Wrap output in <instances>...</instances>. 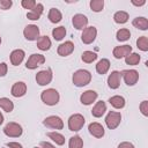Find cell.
I'll return each mask as SVG.
<instances>
[{"mask_svg": "<svg viewBox=\"0 0 148 148\" xmlns=\"http://www.w3.org/2000/svg\"><path fill=\"white\" fill-rule=\"evenodd\" d=\"M45 62V57L43 54H39V53H34L29 57L27 64H25V67L28 69H36L38 66L43 65Z\"/></svg>", "mask_w": 148, "mask_h": 148, "instance_id": "obj_7", "label": "cell"}, {"mask_svg": "<svg viewBox=\"0 0 148 148\" xmlns=\"http://www.w3.org/2000/svg\"><path fill=\"white\" fill-rule=\"evenodd\" d=\"M116 37H117V39H118L119 42H125V40L130 39V37H131V32H130L128 29L123 28V29H119V30L117 31Z\"/></svg>", "mask_w": 148, "mask_h": 148, "instance_id": "obj_34", "label": "cell"}, {"mask_svg": "<svg viewBox=\"0 0 148 148\" xmlns=\"http://www.w3.org/2000/svg\"><path fill=\"white\" fill-rule=\"evenodd\" d=\"M81 59L83 62H87V64H90L92 61H95L97 59V54L92 51H84L81 56Z\"/></svg>", "mask_w": 148, "mask_h": 148, "instance_id": "obj_32", "label": "cell"}, {"mask_svg": "<svg viewBox=\"0 0 148 148\" xmlns=\"http://www.w3.org/2000/svg\"><path fill=\"white\" fill-rule=\"evenodd\" d=\"M88 130L89 133L95 138H102L104 135V127L99 123H90Z\"/></svg>", "mask_w": 148, "mask_h": 148, "instance_id": "obj_19", "label": "cell"}, {"mask_svg": "<svg viewBox=\"0 0 148 148\" xmlns=\"http://www.w3.org/2000/svg\"><path fill=\"white\" fill-rule=\"evenodd\" d=\"M120 79H121V74L118 71H113L111 72V74L108 77V86L111 89H118L120 86Z\"/></svg>", "mask_w": 148, "mask_h": 148, "instance_id": "obj_15", "label": "cell"}, {"mask_svg": "<svg viewBox=\"0 0 148 148\" xmlns=\"http://www.w3.org/2000/svg\"><path fill=\"white\" fill-rule=\"evenodd\" d=\"M120 74L127 86H134L139 80V72L135 69H124Z\"/></svg>", "mask_w": 148, "mask_h": 148, "instance_id": "obj_6", "label": "cell"}, {"mask_svg": "<svg viewBox=\"0 0 148 148\" xmlns=\"http://www.w3.org/2000/svg\"><path fill=\"white\" fill-rule=\"evenodd\" d=\"M118 148H134V146H133V143H131V142L124 141V142H121V143L118 145Z\"/></svg>", "mask_w": 148, "mask_h": 148, "instance_id": "obj_41", "label": "cell"}, {"mask_svg": "<svg viewBox=\"0 0 148 148\" xmlns=\"http://www.w3.org/2000/svg\"><path fill=\"white\" fill-rule=\"evenodd\" d=\"M37 47L40 51H47L51 47V39L47 36H40L37 39Z\"/></svg>", "mask_w": 148, "mask_h": 148, "instance_id": "obj_22", "label": "cell"}, {"mask_svg": "<svg viewBox=\"0 0 148 148\" xmlns=\"http://www.w3.org/2000/svg\"><path fill=\"white\" fill-rule=\"evenodd\" d=\"M22 132H23L22 126L17 123H14V121L8 123L3 127V133L9 138H18L22 135Z\"/></svg>", "mask_w": 148, "mask_h": 148, "instance_id": "obj_4", "label": "cell"}, {"mask_svg": "<svg viewBox=\"0 0 148 148\" xmlns=\"http://www.w3.org/2000/svg\"><path fill=\"white\" fill-rule=\"evenodd\" d=\"M121 121V114L120 112H116V111H110L106 117H105V124L110 130H114L119 126Z\"/></svg>", "mask_w": 148, "mask_h": 148, "instance_id": "obj_5", "label": "cell"}, {"mask_svg": "<svg viewBox=\"0 0 148 148\" xmlns=\"http://www.w3.org/2000/svg\"><path fill=\"white\" fill-rule=\"evenodd\" d=\"M145 3H146V1H145V0H141V1H139V2H138V1H134V0L132 1V5L138 6V7H139V6H143Z\"/></svg>", "mask_w": 148, "mask_h": 148, "instance_id": "obj_44", "label": "cell"}, {"mask_svg": "<svg viewBox=\"0 0 148 148\" xmlns=\"http://www.w3.org/2000/svg\"><path fill=\"white\" fill-rule=\"evenodd\" d=\"M73 51H74V44H73L71 40H67V42L60 44V45L58 46V50H57L58 54L61 56V57H67V56H69Z\"/></svg>", "mask_w": 148, "mask_h": 148, "instance_id": "obj_17", "label": "cell"}, {"mask_svg": "<svg viewBox=\"0 0 148 148\" xmlns=\"http://www.w3.org/2000/svg\"><path fill=\"white\" fill-rule=\"evenodd\" d=\"M0 44H1V37H0Z\"/></svg>", "mask_w": 148, "mask_h": 148, "instance_id": "obj_46", "label": "cell"}, {"mask_svg": "<svg viewBox=\"0 0 148 148\" xmlns=\"http://www.w3.org/2000/svg\"><path fill=\"white\" fill-rule=\"evenodd\" d=\"M140 59H141V58H140V56H139L138 53L131 52L128 56L125 57V62H126L127 65H132V66H134V65H138V64H139Z\"/></svg>", "mask_w": 148, "mask_h": 148, "instance_id": "obj_33", "label": "cell"}, {"mask_svg": "<svg viewBox=\"0 0 148 148\" xmlns=\"http://www.w3.org/2000/svg\"><path fill=\"white\" fill-rule=\"evenodd\" d=\"M0 108L3 109V111L9 113L14 109V103L7 97H2V98H0Z\"/></svg>", "mask_w": 148, "mask_h": 148, "instance_id": "obj_29", "label": "cell"}, {"mask_svg": "<svg viewBox=\"0 0 148 148\" xmlns=\"http://www.w3.org/2000/svg\"><path fill=\"white\" fill-rule=\"evenodd\" d=\"M109 103L114 108V109H123L125 106V98L123 96L116 95L109 98Z\"/></svg>", "mask_w": 148, "mask_h": 148, "instance_id": "obj_23", "label": "cell"}, {"mask_svg": "<svg viewBox=\"0 0 148 148\" xmlns=\"http://www.w3.org/2000/svg\"><path fill=\"white\" fill-rule=\"evenodd\" d=\"M136 46H138V49H140L143 52L148 51V38H147V36L139 37L136 39Z\"/></svg>", "mask_w": 148, "mask_h": 148, "instance_id": "obj_36", "label": "cell"}, {"mask_svg": "<svg viewBox=\"0 0 148 148\" xmlns=\"http://www.w3.org/2000/svg\"><path fill=\"white\" fill-rule=\"evenodd\" d=\"M43 125H45L46 127H50V128H54V130H62L64 121L58 116H50L43 120Z\"/></svg>", "mask_w": 148, "mask_h": 148, "instance_id": "obj_8", "label": "cell"}, {"mask_svg": "<svg viewBox=\"0 0 148 148\" xmlns=\"http://www.w3.org/2000/svg\"><path fill=\"white\" fill-rule=\"evenodd\" d=\"M73 83L76 87H84L91 81V74L87 69H79L73 74Z\"/></svg>", "mask_w": 148, "mask_h": 148, "instance_id": "obj_1", "label": "cell"}, {"mask_svg": "<svg viewBox=\"0 0 148 148\" xmlns=\"http://www.w3.org/2000/svg\"><path fill=\"white\" fill-rule=\"evenodd\" d=\"M40 98H42L43 103H45L46 105L53 106V105L58 104L60 96H59V92H58L56 89H53V88H49V89L42 91V94H40Z\"/></svg>", "mask_w": 148, "mask_h": 148, "instance_id": "obj_2", "label": "cell"}, {"mask_svg": "<svg viewBox=\"0 0 148 148\" xmlns=\"http://www.w3.org/2000/svg\"><path fill=\"white\" fill-rule=\"evenodd\" d=\"M109 68H110V61L108 60V59H101L98 62H97V65H96V71H97V73L98 74H105L108 71H109Z\"/></svg>", "mask_w": 148, "mask_h": 148, "instance_id": "obj_25", "label": "cell"}, {"mask_svg": "<svg viewBox=\"0 0 148 148\" xmlns=\"http://www.w3.org/2000/svg\"><path fill=\"white\" fill-rule=\"evenodd\" d=\"M68 147L69 148H82L83 147V140L81 139L80 135H74L69 139Z\"/></svg>", "mask_w": 148, "mask_h": 148, "instance_id": "obj_31", "label": "cell"}, {"mask_svg": "<svg viewBox=\"0 0 148 148\" xmlns=\"http://www.w3.org/2000/svg\"><path fill=\"white\" fill-rule=\"evenodd\" d=\"M36 1L35 0H22V2H21V5H22V7L23 8H25V9H32L35 6H36Z\"/></svg>", "mask_w": 148, "mask_h": 148, "instance_id": "obj_37", "label": "cell"}, {"mask_svg": "<svg viewBox=\"0 0 148 148\" xmlns=\"http://www.w3.org/2000/svg\"><path fill=\"white\" fill-rule=\"evenodd\" d=\"M98 94L95 90H86L81 96H80V102L83 105H90L92 104V102L96 101Z\"/></svg>", "mask_w": 148, "mask_h": 148, "instance_id": "obj_14", "label": "cell"}, {"mask_svg": "<svg viewBox=\"0 0 148 148\" xmlns=\"http://www.w3.org/2000/svg\"><path fill=\"white\" fill-rule=\"evenodd\" d=\"M52 36L56 40H61L65 36H66V28L60 25V27H57L52 30Z\"/></svg>", "mask_w": 148, "mask_h": 148, "instance_id": "obj_30", "label": "cell"}, {"mask_svg": "<svg viewBox=\"0 0 148 148\" xmlns=\"http://www.w3.org/2000/svg\"><path fill=\"white\" fill-rule=\"evenodd\" d=\"M6 146L8 148H22V145H20L18 142H7Z\"/></svg>", "mask_w": 148, "mask_h": 148, "instance_id": "obj_42", "label": "cell"}, {"mask_svg": "<svg viewBox=\"0 0 148 148\" xmlns=\"http://www.w3.org/2000/svg\"><path fill=\"white\" fill-rule=\"evenodd\" d=\"M132 24L140 29V30H147L148 29V20L143 16H140V17H135L133 21H132Z\"/></svg>", "mask_w": 148, "mask_h": 148, "instance_id": "obj_24", "label": "cell"}, {"mask_svg": "<svg viewBox=\"0 0 148 148\" xmlns=\"http://www.w3.org/2000/svg\"><path fill=\"white\" fill-rule=\"evenodd\" d=\"M3 123V116H2V113H1V111H0V125Z\"/></svg>", "mask_w": 148, "mask_h": 148, "instance_id": "obj_45", "label": "cell"}, {"mask_svg": "<svg viewBox=\"0 0 148 148\" xmlns=\"http://www.w3.org/2000/svg\"><path fill=\"white\" fill-rule=\"evenodd\" d=\"M97 36V29L95 27H87L86 29H83L82 35H81V40L84 44H91L95 38Z\"/></svg>", "mask_w": 148, "mask_h": 148, "instance_id": "obj_9", "label": "cell"}, {"mask_svg": "<svg viewBox=\"0 0 148 148\" xmlns=\"http://www.w3.org/2000/svg\"><path fill=\"white\" fill-rule=\"evenodd\" d=\"M84 117L80 113H75V114H72L68 119V128L69 131H73V132H77L80 131L83 125H84Z\"/></svg>", "mask_w": 148, "mask_h": 148, "instance_id": "obj_3", "label": "cell"}, {"mask_svg": "<svg viewBox=\"0 0 148 148\" xmlns=\"http://www.w3.org/2000/svg\"><path fill=\"white\" fill-rule=\"evenodd\" d=\"M34 148H39V147H34Z\"/></svg>", "mask_w": 148, "mask_h": 148, "instance_id": "obj_47", "label": "cell"}, {"mask_svg": "<svg viewBox=\"0 0 148 148\" xmlns=\"http://www.w3.org/2000/svg\"><path fill=\"white\" fill-rule=\"evenodd\" d=\"M13 1L12 0H0V9L2 10H7L12 7Z\"/></svg>", "mask_w": 148, "mask_h": 148, "instance_id": "obj_38", "label": "cell"}, {"mask_svg": "<svg viewBox=\"0 0 148 148\" xmlns=\"http://www.w3.org/2000/svg\"><path fill=\"white\" fill-rule=\"evenodd\" d=\"M52 81V72L51 69H44L36 74V82L39 86H46Z\"/></svg>", "mask_w": 148, "mask_h": 148, "instance_id": "obj_11", "label": "cell"}, {"mask_svg": "<svg viewBox=\"0 0 148 148\" xmlns=\"http://www.w3.org/2000/svg\"><path fill=\"white\" fill-rule=\"evenodd\" d=\"M24 56H25V53H24V51L21 50V49H17V50L12 51V53H10V62H12V65L18 66V65L23 61Z\"/></svg>", "mask_w": 148, "mask_h": 148, "instance_id": "obj_20", "label": "cell"}, {"mask_svg": "<svg viewBox=\"0 0 148 148\" xmlns=\"http://www.w3.org/2000/svg\"><path fill=\"white\" fill-rule=\"evenodd\" d=\"M140 111L143 116H148V102L147 101H142L140 104Z\"/></svg>", "mask_w": 148, "mask_h": 148, "instance_id": "obj_39", "label": "cell"}, {"mask_svg": "<svg viewBox=\"0 0 148 148\" xmlns=\"http://www.w3.org/2000/svg\"><path fill=\"white\" fill-rule=\"evenodd\" d=\"M23 35L28 40H37L39 37V29L35 24H28L23 30Z\"/></svg>", "mask_w": 148, "mask_h": 148, "instance_id": "obj_10", "label": "cell"}, {"mask_svg": "<svg viewBox=\"0 0 148 148\" xmlns=\"http://www.w3.org/2000/svg\"><path fill=\"white\" fill-rule=\"evenodd\" d=\"M46 135H47L52 141H54L56 145L62 146V145L65 143V136H64L62 134L58 133V132H49Z\"/></svg>", "mask_w": 148, "mask_h": 148, "instance_id": "obj_28", "label": "cell"}, {"mask_svg": "<svg viewBox=\"0 0 148 148\" xmlns=\"http://www.w3.org/2000/svg\"><path fill=\"white\" fill-rule=\"evenodd\" d=\"M7 71H8V66L6 62H1L0 64V77L5 76L7 74Z\"/></svg>", "mask_w": 148, "mask_h": 148, "instance_id": "obj_40", "label": "cell"}, {"mask_svg": "<svg viewBox=\"0 0 148 148\" xmlns=\"http://www.w3.org/2000/svg\"><path fill=\"white\" fill-rule=\"evenodd\" d=\"M132 52V46L131 45H120V46H116L113 49V57L116 59H121L126 56H128Z\"/></svg>", "mask_w": 148, "mask_h": 148, "instance_id": "obj_16", "label": "cell"}, {"mask_svg": "<svg viewBox=\"0 0 148 148\" xmlns=\"http://www.w3.org/2000/svg\"><path fill=\"white\" fill-rule=\"evenodd\" d=\"M25 92H27V84H25L24 82H22V81L15 82V83L13 84L12 89H10V94H12L14 97H17V98L24 96Z\"/></svg>", "mask_w": 148, "mask_h": 148, "instance_id": "obj_13", "label": "cell"}, {"mask_svg": "<svg viewBox=\"0 0 148 148\" xmlns=\"http://www.w3.org/2000/svg\"><path fill=\"white\" fill-rule=\"evenodd\" d=\"M47 17H49L50 22H52V23H59V22L61 21V18H62V15H61V13H60L59 9H57V8H51L50 12H49Z\"/></svg>", "mask_w": 148, "mask_h": 148, "instance_id": "obj_26", "label": "cell"}, {"mask_svg": "<svg viewBox=\"0 0 148 148\" xmlns=\"http://www.w3.org/2000/svg\"><path fill=\"white\" fill-rule=\"evenodd\" d=\"M113 20L118 24H124V23H126L128 21V13H126L124 10H119V12L114 13Z\"/></svg>", "mask_w": 148, "mask_h": 148, "instance_id": "obj_27", "label": "cell"}, {"mask_svg": "<svg viewBox=\"0 0 148 148\" xmlns=\"http://www.w3.org/2000/svg\"><path fill=\"white\" fill-rule=\"evenodd\" d=\"M89 6L91 8L92 12H102L103 10V7H104V1L103 0H91L89 2Z\"/></svg>", "mask_w": 148, "mask_h": 148, "instance_id": "obj_35", "label": "cell"}, {"mask_svg": "<svg viewBox=\"0 0 148 148\" xmlns=\"http://www.w3.org/2000/svg\"><path fill=\"white\" fill-rule=\"evenodd\" d=\"M43 10H44L43 3L38 2V3H36V6H35L29 13H27V17H28L29 20H32V21L39 20V17H40L42 14H43Z\"/></svg>", "mask_w": 148, "mask_h": 148, "instance_id": "obj_18", "label": "cell"}, {"mask_svg": "<svg viewBox=\"0 0 148 148\" xmlns=\"http://www.w3.org/2000/svg\"><path fill=\"white\" fill-rule=\"evenodd\" d=\"M105 111H106V105H105V103H104L103 101H99V102H97V103L95 104V106L92 108L91 114H92L94 117H96V118H99V117H102V116L105 113Z\"/></svg>", "mask_w": 148, "mask_h": 148, "instance_id": "obj_21", "label": "cell"}, {"mask_svg": "<svg viewBox=\"0 0 148 148\" xmlns=\"http://www.w3.org/2000/svg\"><path fill=\"white\" fill-rule=\"evenodd\" d=\"M40 147H42V148H56L52 143L46 142V141H42V142H40Z\"/></svg>", "mask_w": 148, "mask_h": 148, "instance_id": "obj_43", "label": "cell"}, {"mask_svg": "<svg viewBox=\"0 0 148 148\" xmlns=\"http://www.w3.org/2000/svg\"><path fill=\"white\" fill-rule=\"evenodd\" d=\"M72 23L74 25L75 29L77 30H83L87 28V24H88V18L86 15L83 14H75L72 18Z\"/></svg>", "mask_w": 148, "mask_h": 148, "instance_id": "obj_12", "label": "cell"}]
</instances>
